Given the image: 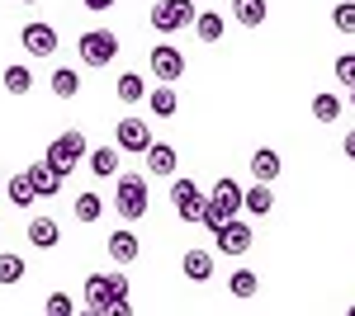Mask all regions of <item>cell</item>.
<instances>
[{
	"label": "cell",
	"mask_w": 355,
	"mask_h": 316,
	"mask_svg": "<svg viewBox=\"0 0 355 316\" xmlns=\"http://www.w3.org/2000/svg\"><path fill=\"white\" fill-rule=\"evenodd\" d=\"M85 151H90V147H85V132L71 128V132H62V137H53V142H48V156H43V165L53 170L57 180H71V170L85 160Z\"/></svg>",
	"instance_id": "1"
},
{
	"label": "cell",
	"mask_w": 355,
	"mask_h": 316,
	"mask_svg": "<svg viewBox=\"0 0 355 316\" xmlns=\"http://www.w3.org/2000/svg\"><path fill=\"white\" fill-rule=\"evenodd\" d=\"M119 180V189H114V208H119V217L123 222H142L147 217V180L142 175H114Z\"/></svg>",
	"instance_id": "2"
},
{
	"label": "cell",
	"mask_w": 355,
	"mask_h": 316,
	"mask_svg": "<svg viewBox=\"0 0 355 316\" xmlns=\"http://www.w3.org/2000/svg\"><path fill=\"white\" fill-rule=\"evenodd\" d=\"M194 15H199L194 0H157L147 19L157 33H180V28H194Z\"/></svg>",
	"instance_id": "3"
},
{
	"label": "cell",
	"mask_w": 355,
	"mask_h": 316,
	"mask_svg": "<svg viewBox=\"0 0 355 316\" xmlns=\"http://www.w3.org/2000/svg\"><path fill=\"white\" fill-rule=\"evenodd\" d=\"M119 297H128V274H90L85 279V307L105 312Z\"/></svg>",
	"instance_id": "4"
},
{
	"label": "cell",
	"mask_w": 355,
	"mask_h": 316,
	"mask_svg": "<svg viewBox=\"0 0 355 316\" xmlns=\"http://www.w3.org/2000/svg\"><path fill=\"white\" fill-rule=\"evenodd\" d=\"M114 57H119V33H110V28L81 33V62L85 66H110Z\"/></svg>",
	"instance_id": "5"
},
{
	"label": "cell",
	"mask_w": 355,
	"mask_h": 316,
	"mask_svg": "<svg viewBox=\"0 0 355 316\" xmlns=\"http://www.w3.org/2000/svg\"><path fill=\"white\" fill-rule=\"evenodd\" d=\"M147 66H152V76H157V80L175 85V80L185 76V53H180V48H171V43H157L152 57H147Z\"/></svg>",
	"instance_id": "6"
},
{
	"label": "cell",
	"mask_w": 355,
	"mask_h": 316,
	"mask_svg": "<svg viewBox=\"0 0 355 316\" xmlns=\"http://www.w3.org/2000/svg\"><path fill=\"white\" fill-rule=\"evenodd\" d=\"M152 142H157V137H152V128H147L142 118H119V128H114V147H119V151H133V156H142Z\"/></svg>",
	"instance_id": "7"
},
{
	"label": "cell",
	"mask_w": 355,
	"mask_h": 316,
	"mask_svg": "<svg viewBox=\"0 0 355 316\" xmlns=\"http://www.w3.org/2000/svg\"><path fill=\"white\" fill-rule=\"evenodd\" d=\"M171 203H175V212H180V222H199V212H204V189L180 175V180L171 185Z\"/></svg>",
	"instance_id": "8"
},
{
	"label": "cell",
	"mask_w": 355,
	"mask_h": 316,
	"mask_svg": "<svg viewBox=\"0 0 355 316\" xmlns=\"http://www.w3.org/2000/svg\"><path fill=\"white\" fill-rule=\"evenodd\" d=\"M214 245H218V255H246L251 250V227L242 217H232V222H223L214 232Z\"/></svg>",
	"instance_id": "9"
},
{
	"label": "cell",
	"mask_w": 355,
	"mask_h": 316,
	"mask_svg": "<svg viewBox=\"0 0 355 316\" xmlns=\"http://www.w3.org/2000/svg\"><path fill=\"white\" fill-rule=\"evenodd\" d=\"M19 43H24V53H33V57H53L57 53V28L43 24V19H33V24H24Z\"/></svg>",
	"instance_id": "10"
},
{
	"label": "cell",
	"mask_w": 355,
	"mask_h": 316,
	"mask_svg": "<svg viewBox=\"0 0 355 316\" xmlns=\"http://www.w3.org/2000/svg\"><path fill=\"white\" fill-rule=\"evenodd\" d=\"M142 156H147V175H162V180H175V156H180V151H175L171 142H152V147H147Z\"/></svg>",
	"instance_id": "11"
},
{
	"label": "cell",
	"mask_w": 355,
	"mask_h": 316,
	"mask_svg": "<svg viewBox=\"0 0 355 316\" xmlns=\"http://www.w3.org/2000/svg\"><path fill=\"white\" fill-rule=\"evenodd\" d=\"M279 170H284L279 151H270V147L251 151V175H256V185H270V180H279Z\"/></svg>",
	"instance_id": "12"
},
{
	"label": "cell",
	"mask_w": 355,
	"mask_h": 316,
	"mask_svg": "<svg viewBox=\"0 0 355 316\" xmlns=\"http://www.w3.org/2000/svg\"><path fill=\"white\" fill-rule=\"evenodd\" d=\"M223 33H227V19H223L218 10H199L194 15V38L199 43H218Z\"/></svg>",
	"instance_id": "13"
},
{
	"label": "cell",
	"mask_w": 355,
	"mask_h": 316,
	"mask_svg": "<svg viewBox=\"0 0 355 316\" xmlns=\"http://www.w3.org/2000/svg\"><path fill=\"white\" fill-rule=\"evenodd\" d=\"M24 175H28V185H33V194H38V198H53V194H62V180H57V175L48 170V165H43V160L24 165Z\"/></svg>",
	"instance_id": "14"
},
{
	"label": "cell",
	"mask_w": 355,
	"mask_h": 316,
	"mask_svg": "<svg viewBox=\"0 0 355 316\" xmlns=\"http://www.w3.org/2000/svg\"><path fill=\"white\" fill-rule=\"evenodd\" d=\"M57 241H62V227H57L53 217H33L28 222V245L33 250H53Z\"/></svg>",
	"instance_id": "15"
},
{
	"label": "cell",
	"mask_w": 355,
	"mask_h": 316,
	"mask_svg": "<svg viewBox=\"0 0 355 316\" xmlns=\"http://www.w3.org/2000/svg\"><path fill=\"white\" fill-rule=\"evenodd\" d=\"M85 165L95 180H114L119 175V147H100V151H85Z\"/></svg>",
	"instance_id": "16"
},
{
	"label": "cell",
	"mask_w": 355,
	"mask_h": 316,
	"mask_svg": "<svg viewBox=\"0 0 355 316\" xmlns=\"http://www.w3.org/2000/svg\"><path fill=\"white\" fill-rule=\"evenodd\" d=\"M266 15H270L266 0H232V19H237L242 28H261V24H266Z\"/></svg>",
	"instance_id": "17"
},
{
	"label": "cell",
	"mask_w": 355,
	"mask_h": 316,
	"mask_svg": "<svg viewBox=\"0 0 355 316\" xmlns=\"http://www.w3.org/2000/svg\"><path fill=\"white\" fill-rule=\"evenodd\" d=\"M180 269H185V279H194V284H209L214 279V255L209 250H185Z\"/></svg>",
	"instance_id": "18"
},
{
	"label": "cell",
	"mask_w": 355,
	"mask_h": 316,
	"mask_svg": "<svg viewBox=\"0 0 355 316\" xmlns=\"http://www.w3.org/2000/svg\"><path fill=\"white\" fill-rule=\"evenodd\" d=\"M110 260L114 264H133L137 260V236L128 232V227H119V232L110 236Z\"/></svg>",
	"instance_id": "19"
},
{
	"label": "cell",
	"mask_w": 355,
	"mask_h": 316,
	"mask_svg": "<svg viewBox=\"0 0 355 316\" xmlns=\"http://www.w3.org/2000/svg\"><path fill=\"white\" fill-rule=\"evenodd\" d=\"M242 208L251 212V217H266V212L275 208V194L266 185H251V189H242Z\"/></svg>",
	"instance_id": "20"
},
{
	"label": "cell",
	"mask_w": 355,
	"mask_h": 316,
	"mask_svg": "<svg viewBox=\"0 0 355 316\" xmlns=\"http://www.w3.org/2000/svg\"><path fill=\"white\" fill-rule=\"evenodd\" d=\"M48 85H53V95H57V100H76V95H81V76H76L71 66H57Z\"/></svg>",
	"instance_id": "21"
},
{
	"label": "cell",
	"mask_w": 355,
	"mask_h": 316,
	"mask_svg": "<svg viewBox=\"0 0 355 316\" xmlns=\"http://www.w3.org/2000/svg\"><path fill=\"white\" fill-rule=\"evenodd\" d=\"M5 194H10V203H15V208H19V212H24V208H33V203H38V194H33V185H28V175H24V170H19V175H15V180L5 185Z\"/></svg>",
	"instance_id": "22"
},
{
	"label": "cell",
	"mask_w": 355,
	"mask_h": 316,
	"mask_svg": "<svg viewBox=\"0 0 355 316\" xmlns=\"http://www.w3.org/2000/svg\"><path fill=\"white\" fill-rule=\"evenodd\" d=\"M119 100H123V104H142V100H147V80L137 76V71H123V76H119Z\"/></svg>",
	"instance_id": "23"
},
{
	"label": "cell",
	"mask_w": 355,
	"mask_h": 316,
	"mask_svg": "<svg viewBox=\"0 0 355 316\" xmlns=\"http://www.w3.org/2000/svg\"><path fill=\"white\" fill-rule=\"evenodd\" d=\"M227 292H232V297H242V302H251V297L261 292V279H256L251 269H237V274L227 279Z\"/></svg>",
	"instance_id": "24"
},
{
	"label": "cell",
	"mask_w": 355,
	"mask_h": 316,
	"mask_svg": "<svg viewBox=\"0 0 355 316\" xmlns=\"http://www.w3.org/2000/svg\"><path fill=\"white\" fill-rule=\"evenodd\" d=\"M5 90H10V95H28V90H33V71H28L24 62L5 66Z\"/></svg>",
	"instance_id": "25"
},
{
	"label": "cell",
	"mask_w": 355,
	"mask_h": 316,
	"mask_svg": "<svg viewBox=\"0 0 355 316\" xmlns=\"http://www.w3.org/2000/svg\"><path fill=\"white\" fill-rule=\"evenodd\" d=\"M147 104L157 118H175V85H162V90H147Z\"/></svg>",
	"instance_id": "26"
},
{
	"label": "cell",
	"mask_w": 355,
	"mask_h": 316,
	"mask_svg": "<svg viewBox=\"0 0 355 316\" xmlns=\"http://www.w3.org/2000/svg\"><path fill=\"white\" fill-rule=\"evenodd\" d=\"M71 212H76V222L90 227V222H100V217H105V203H100V194H81V198L71 203Z\"/></svg>",
	"instance_id": "27"
},
{
	"label": "cell",
	"mask_w": 355,
	"mask_h": 316,
	"mask_svg": "<svg viewBox=\"0 0 355 316\" xmlns=\"http://www.w3.org/2000/svg\"><path fill=\"white\" fill-rule=\"evenodd\" d=\"M313 118H318V123H336V118H341V100H336V95H318V100H313Z\"/></svg>",
	"instance_id": "28"
},
{
	"label": "cell",
	"mask_w": 355,
	"mask_h": 316,
	"mask_svg": "<svg viewBox=\"0 0 355 316\" xmlns=\"http://www.w3.org/2000/svg\"><path fill=\"white\" fill-rule=\"evenodd\" d=\"M0 284H5V288L24 284V260H19V255H0Z\"/></svg>",
	"instance_id": "29"
},
{
	"label": "cell",
	"mask_w": 355,
	"mask_h": 316,
	"mask_svg": "<svg viewBox=\"0 0 355 316\" xmlns=\"http://www.w3.org/2000/svg\"><path fill=\"white\" fill-rule=\"evenodd\" d=\"M331 24H336V33H355V0H341L331 10Z\"/></svg>",
	"instance_id": "30"
},
{
	"label": "cell",
	"mask_w": 355,
	"mask_h": 316,
	"mask_svg": "<svg viewBox=\"0 0 355 316\" xmlns=\"http://www.w3.org/2000/svg\"><path fill=\"white\" fill-rule=\"evenodd\" d=\"M331 71H336V80H341L346 90H355V53H341V57H336V66H331Z\"/></svg>",
	"instance_id": "31"
},
{
	"label": "cell",
	"mask_w": 355,
	"mask_h": 316,
	"mask_svg": "<svg viewBox=\"0 0 355 316\" xmlns=\"http://www.w3.org/2000/svg\"><path fill=\"white\" fill-rule=\"evenodd\" d=\"M48 316H76V302H71V297H67L62 288L48 292Z\"/></svg>",
	"instance_id": "32"
},
{
	"label": "cell",
	"mask_w": 355,
	"mask_h": 316,
	"mask_svg": "<svg viewBox=\"0 0 355 316\" xmlns=\"http://www.w3.org/2000/svg\"><path fill=\"white\" fill-rule=\"evenodd\" d=\"M105 316H133V302H128V297H119V302L105 307Z\"/></svg>",
	"instance_id": "33"
},
{
	"label": "cell",
	"mask_w": 355,
	"mask_h": 316,
	"mask_svg": "<svg viewBox=\"0 0 355 316\" xmlns=\"http://www.w3.org/2000/svg\"><path fill=\"white\" fill-rule=\"evenodd\" d=\"M85 10H95V15H105V10H114V5H119V0H81Z\"/></svg>",
	"instance_id": "34"
},
{
	"label": "cell",
	"mask_w": 355,
	"mask_h": 316,
	"mask_svg": "<svg viewBox=\"0 0 355 316\" xmlns=\"http://www.w3.org/2000/svg\"><path fill=\"white\" fill-rule=\"evenodd\" d=\"M341 151H346V156H351V160H355V128H351V132H346V142H341Z\"/></svg>",
	"instance_id": "35"
},
{
	"label": "cell",
	"mask_w": 355,
	"mask_h": 316,
	"mask_svg": "<svg viewBox=\"0 0 355 316\" xmlns=\"http://www.w3.org/2000/svg\"><path fill=\"white\" fill-rule=\"evenodd\" d=\"M81 316H105V312H95V307H85V312Z\"/></svg>",
	"instance_id": "36"
},
{
	"label": "cell",
	"mask_w": 355,
	"mask_h": 316,
	"mask_svg": "<svg viewBox=\"0 0 355 316\" xmlns=\"http://www.w3.org/2000/svg\"><path fill=\"white\" fill-rule=\"evenodd\" d=\"M351 109H355V90H351Z\"/></svg>",
	"instance_id": "37"
},
{
	"label": "cell",
	"mask_w": 355,
	"mask_h": 316,
	"mask_svg": "<svg viewBox=\"0 0 355 316\" xmlns=\"http://www.w3.org/2000/svg\"><path fill=\"white\" fill-rule=\"evenodd\" d=\"M24 5H38V0H24Z\"/></svg>",
	"instance_id": "38"
},
{
	"label": "cell",
	"mask_w": 355,
	"mask_h": 316,
	"mask_svg": "<svg viewBox=\"0 0 355 316\" xmlns=\"http://www.w3.org/2000/svg\"><path fill=\"white\" fill-rule=\"evenodd\" d=\"M346 316H355V307H351V312H346Z\"/></svg>",
	"instance_id": "39"
}]
</instances>
